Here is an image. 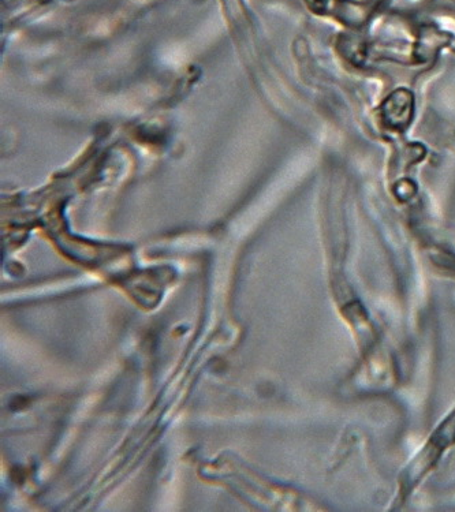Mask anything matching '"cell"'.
<instances>
[{
  "label": "cell",
  "mask_w": 455,
  "mask_h": 512,
  "mask_svg": "<svg viewBox=\"0 0 455 512\" xmlns=\"http://www.w3.org/2000/svg\"><path fill=\"white\" fill-rule=\"evenodd\" d=\"M455 444V407L449 416L440 422L438 428L421 448L419 454L413 458L408 467L399 478L397 500L395 503L404 504L409 496L419 488L432 470L438 466L440 459L445 457L447 451Z\"/></svg>",
  "instance_id": "1"
}]
</instances>
